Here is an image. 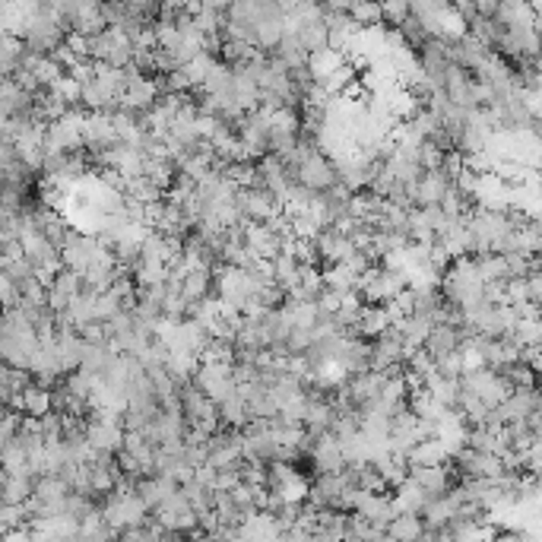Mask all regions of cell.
<instances>
[{
    "mask_svg": "<svg viewBox=\"0 0 542 542\" xmlns=\"http://www.w3.org/2000/svg\"><path fill=\"white\" fill-rule=\"evenodd\" d=\"M102 254V245H98L96 232H70L67 245L60 247V267L70 270V273L82 276L86 270L96 263V257Z\"/></svg>",
    "mask_w": 542,
    "mask_h": 542,
    "instance_id": "277c9868",
    "label": "cell"
},
{
    "mask_svg": "<svg viewBox=\"0 0 542 542\" xmlns=\"http://www.w3.org/2000/svg\"><path fill=\"white\" fill-rule=\"evenodd\" d=\"M346 16L356 23V29H378L381 4H346Z\"/></svg>",
    "mask_w": 542,
    "mask_h": 542,
    "instance_id": "7c38bea8",
    "label": "cell"
},
{
    "mask_svg": "<svg viewBox=\"0 0 542 542\" xmlns=\"http://www.w3.org/2000/svg\"><path fill=\"white\" fill-rule=\"evenodd\" d=\"M292 181H295L298 187H305L308 193H327L330 187L336 185V175H334V162H330V156H324L320 149H311L308 156H302L295 162V169H292Z\"/></svg>",
    "mask_w": 542,
    "mask_h": 542,
    "instance_id": "6da1fadb",
    "label": "cell"
},
{
    "mask_svg": "<svg viewBox=\"0 0 542 542\" xmlns=\"http://www.w3.org/2000/svg\"><path fill=\"white\" fill-rule=\"evenodd\" d=\"M0 542H32V533L29 527H16V530H7Z\"/></svg>",
    "mask_w": 542,
    "mask_h": 542,
    "instance_id": "9a60e30c",
    "label": "cell"
},
{
    "mask_svg": "<svg viewBox=\"0 0 542 542\" xmlns=\"http://www.w3.org/2000/svg\"><path fill=\"white\" fill-rule=\"evenodd\" d=\"M48 412H51V390H45V387H38L35 381H32V384L23 390V416L45 419Z\"/></svg>",
    "mask_w": 542,
    "mask_h": 542,
    "instance_id": "8fae6325",
    "label": "cell"
},
{
    "mask_svg": "<svg viewBox=\"0 0 542 542\" xmlns=\"http://www.w3.org/2000/svg\"><path fill=\"white\" fill-rule=\"evenodd\" d=\"M191 384L197 387L209 403H223L225 397L235 394V384H232V365H197Z\"/></svg>",
    "mask_w": 542,
    "mask_h": 542,
    "instance_id": "5b68a950",
    "label": "cell"
},
{
    "mask_svg": "<svg viewBox=\"0 0 542 542\" xmlns=\"http://www.w3.org/2000/svg\"><path fill=\"white\" fill-rule=\"evenodd\" d=\"M238 542H276L279 539V527H276V517L270 511H254L247 514L235 530Z\"/></svg>",
    "mask_w": 542,
    "mask_h": 542,
    "instance_id": "8992f818",
    "label": "cell"
},
{
    "mask_svg": "<svg viewBox=\"0 0 542 542\" xmlns=\"http://www.w3.org/2000/svg\"><path fill=\"white\" fill-rule=\"evenodd\" d=\"M346 64H350V58L342 51H334V48H320V51L308 54V74L314 76V82H324Z\"/></svg>",
    "mask_w": 542,
    "mask_h": 542,
    "instance_id": "9c48e42d",
    "label": "cell"
},
{
    "mask_svg": "<svg viewBox=\"0 0 542 542\" xmlns=\"http://www.w3.org/2000/svg\"><path fill=\"white\" fill-rule=\"evenodd\" d=\"M82 428H86V444L92 447V453H112L114 457L124 444V422L114 412H90Z\"/></svg>",
    "mask_w": 542,
    "mask_h": 542,
    "instance_id": "7a4b0ae2",
    "label": "cell"
},
{
    "mask_svg": "<svg viewBox=\"0 0 542 542\" xmlns=\"http://www.w3.org/2000/svg\"><path fill=\"white\" fill-rule=\"evenodd\" d=\"M16 165V149L13 143H0V171H10Z\"/></svg>",
    "mask_w": 542,
    "mask_h": 542,
    "instance_id": "5bb4252c",
    "label": "cell"
},
{
    "mask_svg": "<svg viewBox=\"0 0 542 542\" xmlns=\"http://www.w3.org/2000/svg\"><path fill=\"white\" fill-rule=\"evenodd\" d=\"M23 257V247H20V241H13V238L0 235V270H7L13 260Z\"/></svg>",
    "mask_w": 542,
    "mask_h": 542,
    "instance_id": "4fadbf2b",
    "label": "cell"
},
{
    "mask_svg": "<svg viewBox=\"0 0 542 542\" xmlns=\"http://www.w3.org/2000/svg\"><path fill=\"white\" fill-rule=\"evenodd\" d=\"M181 298L187 305H197V302H207L213 298V273L207 267H197L181 279Z\"/></svg>",
    "mask_w": 542,
    "mask_h": 542,
    "instance_id": "30bf717a",
    "label": "cell"
},
{
    "mask_svg": "<svg viewBox=\"0 0 542 542\" xmlns=\"http://www.w3.org/2000/svg\"><path fill=\"white\" fill-rule=\"evenodd\" d=\"M387 542H419L425 533V523L419 514H394V520L384 527Z\"/></svg>",
    "mask_w": 542,
    "mask_h": 542,
    "instance_id": "ba28073f",
    "label": "cell"
},
{
    "mask_svg": "<svg viewBox=\"0 0 542 542\" xmlns=\"http://www.w3.org/2000/svg\"><path fill=\"white\" fill-rule=\"evenodd\" d=\"M463 330L457 327H444V324H435V327L428 330V336H425L422 342V352L431 358V362H438V358L451 356V352L460 350V342H463Z\"/></svg>",
    "mask_w": 542,
    "mask_h": 542,
    "instance_id": "52a82bcc",
    "label": "cell"
},
{
    "mask_svg": "<svg viewBox=\"0 0 542 542\" xmlns=\"http://www.w3.org/2000/svg\"><path fill=\"white\" fill-rule=\"evenodd\" d=\"M460 387L467 394H473L475 400H483L485 406H498L501 400H507L511 384L505 381V374L491 372V368H473V372L460 374Z\"/></svg>",
    "mask_w": 542,
    "mask_h": 542,
    "instance_id": "3957f363",
    "label": "cell"
}]
</instances>
